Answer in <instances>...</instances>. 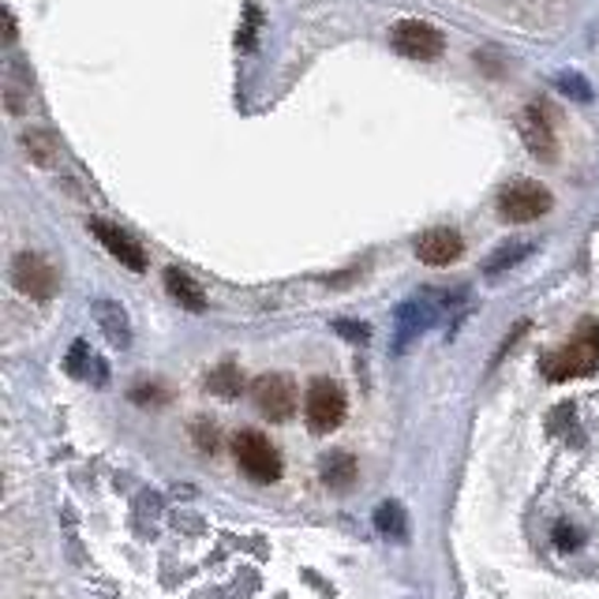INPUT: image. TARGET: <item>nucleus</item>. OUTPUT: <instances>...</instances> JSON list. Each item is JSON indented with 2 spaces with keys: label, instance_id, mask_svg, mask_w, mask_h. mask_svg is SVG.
<instances>
[{
  "label": "nucleus",
  "instance_id": "20e7f679",
  "mask_svg": "<svg viewBox=\"0 0 599 599\" xmlns=\"http://www.w3.org/2000/svg\"><path fill=\"white\" fill-rule=\"evenodd\" d=\"M551 207H554V199L540 180H514L509 188H502V196H498V214L514 225L536 222V218H543Z\"/></svg>",
  "mask_w": 599,
  "mask_h": 599
},
{
  "label": "nucleus",
  "instance_id": "7ed1b4c3",
  "mask_svg": "<svg viewBox=\"0 0 599 599\" xmlns=\"http://www.w3.org/2000/svg\"><path fill=\"white\" fill-rule=\"evenodd\" d=\"M233 457H236V465H240V472L255 483H278L281 472H285L281 454L270 446L267 435H259V431H240V435L233 438Z\"/></svg>",
  "mask_w": 599,
  "mask_h": 599
},
{
  "label": "nucleus",
  "instance_id": "1a4fd4ad",
  "mask_svg": "<svg viewBox=\"0 0 599 599\" xmlns=\"http://www.w3.org/2000/svg\"><path fill=\"white\" fill-rule=\"evenodd\" d=\"M465 255V240L457 228H427L424 236H416V259L424 267H454Z\"/></svg>",
  "mask_w": 599,
  "mask_h": 599
},
{
  "label": "nucleus",
  "instance_id": "4be33fe9",
  "mask_svg": "<svg viewBox=\"0 0 599 599\" xmlns=\"http://www.w3.org/2000/svg\"><path fill=\"white\" fill-rule=\"evenodd\" d=\"M554 543H559V551H577L580 548V532L574 525H554Z\"/></svg>",
  "mask_w": 599,
  "mask_h": 599
},
{
  "label": "nucleus",
  "instance_id": "a211bd4d",
  "mask_svg": "<svg viewBox=\"0 0 599 599\" xmlns=\"http://www.w3.org/2000/svg\"><path fill=\"white\" fill-rule=\"evenodd\" d=\"M23 146L34 165H46L49 169V165L57 162V143H52V136H46V131H38V128L23 131Z\"/></svg>",
  "mask_w": 599,
  "mask_h": 599
},
{
  "label": "nucleus",
  "instance_id": "b1692460",
  "mask_svg": "<svg viewBox=\"0 0 599 599\" xmlns=\"http://www.w3.org/2000/svg\"><path fill=\"white\" fill-rule=\"evenodd\" d=\"M559 86H562V91H577V94H580V102L592 98V91H588V83H585V79H577V75H562V79H559Z\"/></svg>",
  "mask_w": 599,
  "mask_h": 599
},
{
  "label": "nucleus",
  "instance_id": "f257e3e1",
  "mask_svg": "<svg viewBox=\"0 0 599 599\" xmlns=\"http://www.w3.org/2000/svg\"><path fill=\"white\" fill-rule=\"evenodd\" d=\"M540 372L551 383L588 378L599 372V322H580V330L562 349L540 356Z\"/></svg>",
  "mask_w": 599,
  "mask_h": 599
},
{
  "label": "nucleus",
  "instance_id": "ddd939ff",
  "mask_svg": "<svg viewBox=\"0 0 599 599\" xmlns=\"http://www.w3.org/2000/svg\"><path fill=\"white\" fill-rule=\"evenodd\" d=\"M165 289H169V296L176 304L184 307V312H202L207 307V296H202V289L196 285V278H188L184 270H165Z\"/></svg>",
  "mask_w": 599,
  "mask_h": 599
},
{
  "label": "nucleus",
  "instance_id": "6e6552de",
  "mask_svg": "<svg viewBox=\"0 0 599 599\" xmlns=\"http://www.w3.org/2000/svg\"><path fill=\"white\" fill-rule=\"evenodd\" d=\"M521 139L540 162H554V154H559V131H554V117L548 105H528L521 117Z\"/></svg>",
  "mask_w": 599,
  "mask_h": 599
},
{
  "label": "nucleus",
  "instance_id": "dca6fc26",
  "mask_svg": "<svg viewBox=\"0 0 599 599\" xmlns=\"http://www.w3.org/2000/svg\"><path fill=\"white\" fill-rule=\"evenodd\" d=\"M431 326V307L427 304H404L401 312H398V338H401V345L409 338H416L420 330H427Z\"/></svg>",
  "mask_w": 599,
  "mask_h": 599
},
{
  "label": "nucleus",
  "instance_id": "4468645a",
  "mask_svg": "<svg viewBox=\"0 0 599 599\" xmlns=\"http://www.w3.org/2000/svg\"><path fill=\"white\" fill-rule=\"evenodd\" d=\"M375 528H378V536H386V540H404V536H409V517H404L401 502L386 498L383 506L375 509Z\"/></svg>",
  "mask_w": 599,
  "mask_h": 599
},
{
  "label": "nucleus",
  "instance_id": "6ab92c4d",
  "mask_svg": "<svg viewBox=\"0 0 599 599\" xmlns=\"http://www.w3.org/2000/svg\"><path fill=\"white\" fill-rule=\"evenodd\" d=\"M64 367H68V375H75V378H91V367H102V364L91 356L86 341H75L72 352H68V360H64Z\"/></svg>",
  "mask_w": 599,
  "mask_h": 599
},
{
  "label": "nucleus",
  "instance_id": "0eeeda50",
  "mask_svg": "<svg viewBox=\"0 0 599 599\" xmlns=\"http://www.w3.org/2000/svg\"><path fill=\"white\" fill-rule=\"evenodd\" d=\"M390 42H394V49L409 60H438L446 49L443 34H438L431 23H420V20H401L390 31Z\"/></svg>",
  "mask_w": 599,
  "mask_h": 599
},
{
  "label": "nucleus",
  "instance_id": "5701e85b",
  "mask_svg": "<svg viewBox=\"0 0 599 599\" xmlns=\"http://www.w3.org/2000/svg\"><path fill=\"white\" fill-rule=\"evenodd\" d=\"M333 330H338V333H345L349 341H367V333H372L364 322L356 326V322H345V319H341V322H333Z\"/></svg>",
  "mask_w": 599,
  "mask_h": 599
},
{
  "label": "nucleus",
  "instance_id": "f03ea898",
  "mask_svg": "<svg viewBox=\"0 0 599 599\" xmlns=\"http://www.w3.org/2000/svg\"><path fill=\"white\" fill-rule=\"evenodd\" d=\"M345 412H349V401H345V390L330 378H315L307 386V398H304V420H307V431L312 435H330L345 424Z\"/></svg>",
  "mask_w": 599,
  "mask_h": 599
},
{
  "label": "nucleus",
  "instance_id": "f8f14e48",
  "mask_svg": "<svg viewBox=\"0 0 599 599\" xmlns=\"http://www.w3.org/2000/svg\"><path fill=\"white\" fill-rule=\"evenodd\" d=\"M94 319H98L102 333L109 338V345H117V349L131 345V322L120 304H113V300H94Z\"/></svg>",
  "mask_w": 599,
  "mask_h": 599
},
{
  "label": "nucleus",
  "instance_id": "412c9836",
  "mask_svg": "<svg viewBox=\"0 0 599 599\" xmlns=\"http://www.w3.org/2000/svg\"><path fill=\"white\" fill-rule=\"evenodd\" d=\"M131 401H136V404H165V401H169V390H165V386H157V383H143V386H136V390H131Z\"/></svg>",
  "mask_w": 599,
  "mask_h": 599
},
{
  "label": "nucleus",
  "instance_id": "9d476101",
  "mask_svg": "<svg viewBox=\"0 0 599 599\" xmlns=\"http://www.w3.org/2000/svg\"><path fill=\"white\" fill-rule=\"evenodd\" d=\"M91 233L102 240V248L113 255V259L120 262V267H128V270H146V251L139 248L136 240L125 233L120 225H109V222H102V218H94L91 222Z\"/></svg>",
  "mask_w": 599,
  "mask_h": 599
},
{
  "label": "nucleus",
  "instance_id": "2eb2a0df",
  "mask_svg": "<svg viewBox=\"0 0 599 599\" xmlns=\"http://www.w3.org/2000/svg\"><path fill=\"white\" fill-rule=\"evenodd\" d=\"M240 367H233V364H222V367H214V372L207 375V390L210 394H218V398H225V401H233V398H240Z\"/></svg>",
  "mask_w": 599,
  "mask_h": 599
},
{
  "label": "nucleus",
  "instance_id": "39448f33",
  "mask_svg": "<svg viewBox=\"0 0 599 599\" xmlns=\"http://www.w3.org/2000/svg\"><path fill=\"white\" fill-rule=\"evenodd\" d=\"M251 401L270 424H285V420L296 412V383L281 372L259 375L251 386Z\"/></svg>",
  "mask_w": 599,
  "mask_h": 599
},
{
  "label": "nucleus",
  "instance_id": "aec40b11",
  "mask_svg": "<svg viewBox=\"0 0 599 599\" xmlns=\"http://www.w3.org/2000/svg\"><path fill=\"white\" fill-rule=\"evenodd\" d=\"M191 438H196L202 454H214L218 449V427L210 424V420H196V424H191Z\"/></svg>",
  "mask_w": 599,
  "mask_h": 599
},
{
  "label": "nucleus",
  "instance_id": "9b49d317",
  "mask_svg": "<svg viewBox=\"0 0 599 599\" xmlns=\"http://www.w3.org/2000/svg\"><path fill=\"white\" fill-rule=\"evenodd\" d=\"M356 472H360V461L349 449H330L319 461V475L330 491H349L352 483H356Z\"/></svg>",
  "mask_w": 599,
  "mask_h": 599
},
{
  "label": "nucleus",
  "instance_id": "423d86ee",
  "mask_svg": "<svg viewBox=\"0 0 599 599\" xmlns=\"http://www.w3.org/2000/svg\"><path fill=\"white\" fill-rule=\"evenodd\" d=\"M12 285L31 300H49L57 296L60 274L49 259H42L38 251H20L12 262Z\"/></svg>",
  "mask_w": 599,
  "mask_h": 599
},
{
  "label": "nucleus",
  "instance_id": "f3484780",
  "mask_svg": "<svg viewBox=\"0 0 599 599\" xmlns=\"http://www.w3.org/2000/svg\"><path fill=\"white\" fill-rule=\"evenodd\" d=\"M532 255V244L521 240V244H502V248L491 255L488 262H483V274H502V270H509V267H517L521 259H528Z\"/></svg>",
  "mask_w": 599,
  "mask_h": 599
}]
</instances>
